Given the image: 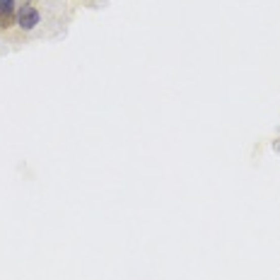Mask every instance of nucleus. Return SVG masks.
<instances>
[{
    "label": "nucleus",
    "instance_id": "obj_1",
    "mask_svg": "<svg viewBox=\"0 0 280 280\" xmlns=\"http://www.w3.org/2000/svg\"><path fill=\"white\" fill-rule=\"evenodd\" d=\"M39 22H41V12L36 10L34 5L24 3V5H20V8H17V24H20L22 32H32Z\"/></svg>",
    "mask_w": 280,
    "mask_h": 280
},
{
    "label": "nucleus",
    "instance_id": "obj_2",
    "mask_svg": "<svg viewBox=\"0 0 280 280\" xmlns=\"http://www.w3.org/2000/svg\"><path fill=\"white\" fill-rule=\"evenodd\" d=\"M17 3L15 0H0V15H10V12H17V8H15Z\"/></svg>",
    "mask_w": 280,
    "mask_h": 280
},
{
    "label": "nucleus",
    "instance_id": "obj_3",
    "mask_svg": "<svg viewBox=\"0 0 280 280\" xmlns=\"http://www.w3.org/2000/svg\"><path fill=\"white\" fill-rule=\"evenodd\" d=\"M278 152H280V143H278Z\"/></svg>",
    "mask_w": 280,
    "mask_h": 280
}]
</instances>
